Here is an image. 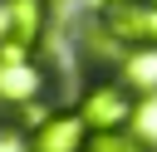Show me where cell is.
Listing matches in <instances>:
<instances>
[{
	"label": "cell",
	"instance_id": "cell-1",
	"mask_svg": "<svg viewBox=\"0 0 157 152\" xmlns=\"http://www.w3.org/2000/svg\"><path fill=\"white\" fill-rule=\"evenodd\" d=\"M137 113V88L118 83V78H93L78 98V118L88 123L93 137H108V132H128Z\"/></svg>",
	"mask_w": 157,
	"mask_h": 152
},
{
	"label": "cell",
	"instance_id": "cell-2",
	"mask_svg": "<svg viewBox=\"0 0 157 152\" xmlns=\"http://www.w3.org/2000/svg\"><path fill=\"white\" fill-rule=\"evenodd\" d=\"M44 20H49L44 0H0V64L34 59Z\"/></svg>",
	"mask_w": 157,
	"mask_h": 152
},
{
	"label": "cell",
	"instance_id": "cell-3",
	"mask_svg": "<svg viewBox=\"0 0 157 152\" xmlns=\"http://www.w3.org/2000/svg\"><path fill=\"white\" fill-rule=\"evenodd\" d=\"M103 29L128 49H152L157 44V5H137V0L132 5H108Z\"/></svg>",
	"mask_w": 157,
	"mask_h": 152
},
{
	"label": "cell",
	"instance_id": "cell-4",
	"mask_svg": "<svg viewBox=\"0 0 157 152\" xmlns=\"http://www.w3.org/2000/svg\"><path fill=\"white\" fill-rule=\"evenodd\" d=\"M34 152H83L88 147V123L78 113H49L34 132H29Z\"/></svg>",
	"mask_w": 157,
	"mask_h": 152
},
{
	"label": "cell",
	"instance_id": "cell-5",
	"mask_svg": "<svg viewBox=\"0 0 157 152\" xmlns=\"http://www.w3.org/2000/svg\"><path fill=\"white\" fill-rule=\"evenodd\" d=\"M44 88V69L34 59H20V64H0V103H15L25 108L29 98H39Z\"/></svg>",
	"mask_w": 157,
	"mask_h": 152
},
{
	"label": "cell",
	"instance_id": "cell-6",
	"mask_svg": "<svg viewBox=\"0 0 157 152\" xmlns=\"http://www.w3.org/2000/svg\"><path fill=\"white\" fill-rule=\"evenodd\" d=\"M123 74H128V83H132V88L157 93V44H152V49H132V54H128V64H123Z\"/></svg>",
	"mask_w": 157,
	"mask_h": 152
},
{
	"label": "cell",
	"instance_id": "cell-7",
	"mask_svg": "<svg viewBox=\"0 0 157 152\" xmlns=\"http://www.w3.org/2000/svg\"><path fill=\"white\" fill-rule=\"evenodd\" d=\"M93 152H152L147 142H132L123 132H108V137H93Z\"/></svg>",
	"mask_w": 157,
	"mask_h": 152
},
{
	"label": "cell",
	"instance_id": "cell-8",
	"mask_svg": "<svg viewBox=\"0 0 157 152\" xmlns=\"http://www.w3.org/2000/svg\"><path fill=\"white\" fill-rule=\"evenodd\" d=\"M0 152H34V147H29L15 127H0Z\"/></svg>",
	"mask_w": 157,
	"mask_h": 152
},
{
	"label": "cell",
	"instance_id": "cell-9",
	"mask_svg": "<svg viewBox=\"0 0 157 152\" xmlns=\"http://www.w3.org/2000/svg\"><path fill=\"white\" fill-rule=\"evenodd\" d=\"M103 5H123V0H103Z\"/></svg>",
	"mask_w": 157,
	"mask_h": 152
}]
</instances>
